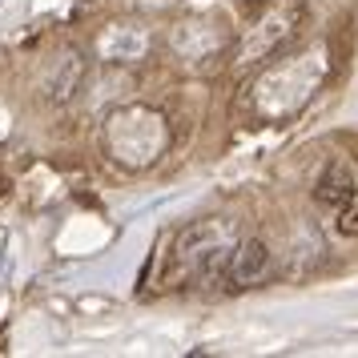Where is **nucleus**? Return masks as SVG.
Returning a JSON list of instances; mask_svg holds the SVG:
<instances>
[{
  "label": "nucleus",
  "instance_id": "7",
  "mask_svg": "<svg viewBox=\"0 0 358 358\" xmlns=\"http://www.w3.org/2000/svg\"><path fill=\"white\" fill-rule=\"evenodd\" d=\"M85 77H89V57H85L81 49L57 52L52 65H49V73H45V81H41L45 101H52V105H69V101L81 93Z\"/></svg>",
  "mask_w": 358,
  "mask_h": 358
},
{
  "label": "nucleus",
  "instance_id": "6",
  "mask_svg": "<svg viewBox=\"0 0 358 358\" xmlns=\"http://www.w3.org/2000/svg\"><path fill=\"white\" fill-rule=\"evenodd\" d=\"M93 52L109 65H137L153 52V33L141 20H109L93 41Z\"/></svg>",
  "mask_w": 358,
  "mask_h": 358
},
{
  "label": "nucleus",
  "instance_id": "2",
  "mask_svg": "<svg viewBox=\"0 0 358 358\" xmlns=\"http://www.w3.org/2000/svg\"><path fill=\"white\" fill-rule=\"evenodd\" d=\"M242 238L238 217H201L173 238L165 282L169 286H213L226 278L229 254Z\"/></svg>",
  "mask_w": 358,
  "mask_h": 358
},
{
  "label": "nucleus",
  "instance_id": "10",
  "mask_svg": "<svg viewBox=\"0 0 358 358\" xmlns=\"http://www.w3.org/2000/svg\"><path fill=\"white\" fill-rule=\"evenodd\" d=\"M330 213H334V229H338L342 238H358V189Z\"/></svg>",
  "mask_w": 358,
  "mask_h": 358
},
{
  "label": "nucleus",
  "instance_id": "8",
  "mask_svg": "<svg viewBox=\"0 0 358 358\" xmlns=\"http://www.w3.org/2000/svg\"><path fill=\"white\" fill-rule=\"evenodd\" d=\"M270 274V250L262 238H238L234 254H229L226 278L242 290V286H258L262 278Z\"/></svg>",
  "mask_w": 358,
  "mask_h": 358
},
{
  "label": "nucleus",
  "instance_id": "4",
  "mask_svg": "<svg viewBox=\"0 0 358 358\" xmlns=\"http://www.w3.org/2000/svg\"><path fill=\"white\" fill-rule=\"evenodd\" d=\"M234 45V33L222 13H201V17H181L173 29H169V49L178 61L201 69L206 61L222 57V52Z\"/></svg>",
  "mask_w": 358,
  "mask_h": 358
},
{
  "label": "nucleus",
  "instance_id": "9",
  "mask_svg": "<svg viewBox=\"0 0 358 358\" xmlns=\"http://www.w3.org/2000/svg\"><path fill=\"white\" fill-rule=\"evenodd\" d=\"M355 189L358 185H355V178H350V169L342 162H334V165H326V173L318 178V185H314V201H318L322 210H338Z\"/></svg>",
  "mask_w": 358,
  "mask_h": 358
},
{
  "label": "nucleus",
  "instance_id": "5",
  "mask_svg": "<svg viewBox=\"0 0 358 358\" xmlns=\"http://www.w3.org/2000/svg\"><path fill=\"white\" fill-rule=\"evenodd\" d=\"M298 29H302V8H282V13H270V17L254 20L250 33L238 45H229V52H234V61L242 69H258L262 61H270V57H278L286 49L298 36Z\"/></svg>",
  "mask_w": 358,
  "mask_h": 358
},
{
  "label": "nucleus",
  "instance_id": "3",
  "mask_svg": "<svg viewBox=\"0 0 358 358\" xmlns=\"http://www.w3.org/2000/svg\"><path fill=\"white\" fill-rule=\"evenodd\" d=\"M101 145L109 153V162H117L129 173H141L169 153L173 129H169L165 113L153 105H117L101 125Z\"/></svg>",
  "mask_w": 358,
  "mask_h": 358
},
{
  "label": "nucleus",
  "instance_id": "1",
  "mask_svg": "<svg viewBox=\"0 0 358 358\" xmlns=\"http://www.w3.org/2000/svg\"><path fill=\"white\" fill-rule=\"evenodd\" d=\"M326 81L322 52H290V57H270L262 61L258 73L245 81L242 109L262 125H286L306 109L314 93Z\"/></svg>",
  "mask_w": 358,
  "mask_h": 358
}]
</instances>
